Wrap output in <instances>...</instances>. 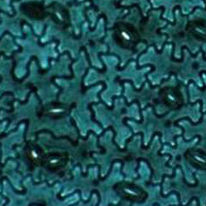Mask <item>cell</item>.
<instances>
[{
  "mask_svg": "<svg viewBox=\"0 0 206 206\" xmlns=\"http://www.w3.org/2000/svg\"><path fill=\"white\" fill-rule=\"evenodd\" d=\"M116 162H120V163H121V174L123 176V178H126V175H125V174H124V173H122L123 167V165H124V164H123V161H122V160H121V159H116V160H113V161L112 162V163H111V166H110L109 171V172L107 173V174L106 176H105L104 177H103V178H101V177H99V179H100V180H101V181H104V180H106V178H107V176H108L110 174H111V171H112V167H113V166H114V164H115V163H116Z\"/></svg>",
  "mask_w": 206,
  "mask_h": 206,
  "instance_id": "1",
  "label": "cell"
},
{
  "mask_svg": "<svg viewBox=\"0 0 206 206\" xmlns=\"http://www.w3.org/2000/svg\"><path fill=\"white\" fill-rule=\"evenodd\" d=\"M204 116V114H202V115H201V117H200V119H199V121L198 122H197V123H194L193 121H192V120H191V119H190V118H189V117H185L181 118H180V119H178V120L175 121L174 122V124H175V123H179L180 121H181V120H184V119H185V120H188V121H189V123H190L191 124H192L193 126H196V125H198V124H200L201 122L203 121Z\"/></svg>",
  "mask_w": 206,
  "mask_h": 206,
  "instance_id": "2",
  "label": "cell"
},
{
  "mask_svg": "<svg viewBox=\"0 0 206 206\" xmlns=\"http://www.w3.org/2000/svg\"><path fill=\"white\" fill-rule=\"evenodd\" d=\"M141 161L145 162L146 163V164H147L148 166H149L150 170H151V176H150V181H151V180H152V176H153V175H154V171H153V169H152V167H151V165H150V162H149V161H148L147 160L145 159H143V158H140V159H137L138 166H137V167L136 168L135 171H136V172H138V169H139V168H140V162H141Z\"/></svg>",
  "mask_w": 206,
  "mask_h": 206,
  "instance_id": "3",
  "label": "cell"
},
{
  "mask_svg": "<svg viewBox=\"0 0 206 206\" xmlns=\"http://www.w3.org/2000/svg\"><path fill=\"white\" fill-rule=\"evenodd\" d=\"M149 107H151L152 108V110H153V113H154V114H155V116L156 117H157L158 118H163V117H164L165 116H166L167 114H168L169 113V112H167L166 113H165L164 114H162V115H159V114H157L156 112V109H155V107L154 105H152L150 103H148L147 105H146V106L144 107L142 110H143V111H145V110H146L147 109V108H149Z\"/></svg>",
  "mask_w": 206,
  "mask_h": 206,
  "instance_id": "4",
  "label": "cell"
},
{
  "mask_svg": "<svg viewBox=\"0 0 206 206\" xmlns=\"http://www.w3.org/2000/svg\"><path fill=\"white\" fill-rule=\"evenodd\" d=\"M94 193H96V194L98 195V198H99V201H98V204H96V206H98V205H99V204H100V203H101V196H100V194H99V193L98 192V191H96V190H95V189H94V190H92V192H91L90 196V197H89V199H88L87 200H85V204H87V203H90V202L91 200H92V196H93V194Z\"/></svg>",
  "mask_w": 206,
  "mask_h": 206,
  "instance_id": "5",
  "label": "cell"
},
{
  "mask_svg": "<svg viewBox=\"0 0 206 206\" xmlns=\"http://www.w3.org/2000/svg\"><path fill=\"white\" fill-rule=\"evenodd\" d=\"M194 199H196V201H197L198 206H200L199 200V199H198L197 197H193V198H191L190 199V200H189V202L188 203V204H186V205H185V206H188V205H190V204L191 203V202H192V201H193Z\"/></svg>",
  "mask_w": 206,
  "mask_h": 206,
  "instance_id": "6",
  "label": "cell"
}]
</instances>
